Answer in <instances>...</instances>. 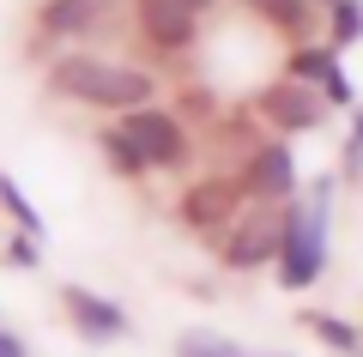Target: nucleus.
<instances>
[{
  "label": "nucleus",
  "mask_w": 363,
  "mask_h": 357,
  "mask_svg": "<svg viewBox=\"0 0 363 357\" xmlns=\"http://www.w3.org/2000/svg\"><path fill=\"white\" fill-rule=\"evenodd\" d=\"M327 212H333V176L315 182L303 206H285V248H279V285L309 291L327 267Z\"/></svg>",
  "instance_id": "1"
},
{
  "label": "nucleus",
  "mask_w": 363,
  "mask_h": 357,
  "mask_svg": "<svg viewBox=\"0 0 363 357\" xmlns=\"http://www.w3.org/2000/svg\"><path fill=\"white\" fill-rule=\"evenodd\" d=\"M55 91H67V97H85L97 103V109H152V73H140V67H109L97 61V55H61L55 61Z\"/></svg>",
  "instance_id": "2"
},
{
  "label": "nucleus",
  "mask_w": 363,
  "mask_h": 357,
  "mask_svg": "<svg viewBox=\"0 0 363 357\" xmlns=\"http://www.w3.org/2000/svg\"><path fill=\"white\" fill-rule=\"evenodd\" d=\"M285 206H291V200H285ZM285 206H255V212L236 218L230 236H224V267L248 273V267L279 260V248H285Z\"/></svg>",
  "instance_id": "3"
},
{
  "label": "nucleus",
  "mask_w": 363,
  "mask_h": 357,
  "mask_svg": "<svg viewBox=\"0 0 363 357\" xmlns=\"http://www.w3.org/2000/svg\"><path fill=\"white\" fill-rule=\"evenodd\" d=\"M242 200H248V182L242 176H206V182H188L182 194V224L188 230H230L242 218Z\"/></svg>",
  "instance_id": "4"
},
{
  "label": "nucleus",
  "mask_w": 363,
  "mask_h": 357,
  "mask_svg": "<svg viewBox=\"0 0 363 357\" xmlns=\"http://www.w3.org/2000/svg\"><path fill=\"white\" fill-rule=\"evenodd\" d=\"M121 133L133 140V152L145 158V170H182L188 164V128H182L176 115L164 109H133L121 121Z\"/></svg>",
  "instance_id": "5"
},
{
  "label": "nucleus",
  "mask_w": 363,
  "mask_h": 357,
  "mask_svg": "<svg viewBox=\"0 0 363 357\" xmlns=\"http://www.w3.org/2000/svg\"><path fill=\"white\" fill-rule=\"evenodd\" d=\"M321 115H327V97L303 79H279V85L260 91V121H272L279 133H309L321 128Z\"/></svg>",
  "instance_id": "6"
},
{
  "label": "nucleus",
  "mask_w": 363,
  "mask_h": 357,
  "mask_svg": "<svg viewBox=\"0 0 363 357\" xmlns=\"http://www.w3.org/2000/svg\"><path fill=\"white\" fill-rule=\"evenodd\" d=\"M242 182H248V200L285 206L291 194H297V158H291V145H285V140H267L260 152H248Z\"/></svg>",
  "instance_id": "7"
},
{
  "label": "nucleus",
  "mask_w": 363,
  "mask_h": 357,
  "mask_svg": "<svg viewBox=\"0 0 363 357\" xmlns=\"http://www.w3.org/2000/svg\"><path fill=\"white\" fill-rule=\"evenodd\" d=\"M291 79L315 85L327 103H339V109L351 103V79H345V67H339L333 43H309V49H297V55H291Z\"/></svg>",
  "instance_id": "8"
},
{
  "label": "nucleus",
  "mask_w": 363,
  "mask_h": 357,
  "mask_svg": "<svg viewBox=\"0 0 363 357\" xmlns=\"http://www.w3.org/2000/svg\"><path fill=\"white\" fill-rule=\"evenodd\" d=\"M140 25H145V37L157 43V49H188L194 43V31H200V13L194 6H182V0H140Z\"/></svg>",
  "instance_id": "9"
},
{
  "label": "nucleus",
  "mask_w": 363,
  "mask_h": 357,
  "mask_svg": "<svg viewBox=\"0 0 363 357\" xmlns=\"http://www.w3.org/2000/svg\"><path fill=\"white\" fill-rule=\"evenodd\" d=\"M67 315H73V327L85 333V339H121L128 333V315H121L116 303H104V297H91L85 285H67Z\"/></svg>",
  "instance_id": "10"
},
{
  "label": "nucleus",
  "mask_w": 363,
  "mask_h": 357,
  "mask_svg": "<svg viewBox=\"0 0 363 357\" xmlns=\"http://www.w3.org/2000/svg\"><path fill=\"white\" fill-rule=\"evenodd\" d=\"M97 25H109V0H49L43 6L49 37H91Z\"/></svg>",
  "instance_id": "11"
},
{
  "label": "nucleus",
  "mask_w": 363,
  "mask_h": 357,
  "mask_svg": "<svg viewBox=\"0 0 363 357\" xmlns=\"http://www.w3.org/2000/svg\"><path fill=\"white\" fill-rule=\"evenodd\" d=\"M303 327H309L321 345H333L339 357H357V351H363L357 327H351V321H339V315H327V309H309V315H303Z\"/></svg>",
  "instance_id": "12"
},
{
  "label": "nucleus",
  "mask_w": 363,
  "mask_h": 357,
  "mask_svg": "<svg viewBox=\"0 0 363 357\" xmlns=\"http://www.w3.org/2000/svg\"><path fill=\"white\" fill-rule=\"evenodd\" d=\"M327 13H333V49H351L363 43V0H327Z\"/></svg>",
  "instance_id": "13"
},
{
  "label": "nucleus",
  "mask_w": 363,
  "mask_h": 357,
  "mask_svg": "<svg viewBox=\"0 0 363 357\" xmlns=\"http://www.w3.org/2000/svg\"><path fill=\"white\" fill-rule=\"evenodd\" d=\"M176 357H248V351H242V345H230L224 333L194 327V333H182V339H176Z\"/></svg>",
  "instance_id": "14"
},
{
  "label": "nucleus",
  "mask_w": 363,
  "mask_h": 357,
  "mask_svg": "<svg viewBox=\"0 0 363 357\" xmlns=\"http://www.w3.org/2000/svg\"><path fill=\"white\" fill-rule=\"evenodd\" d=\"M0 206H6V212L18 218V230H25V236H43V218L30 212V200L13 188V176H0Z\"/></svg>",
  "instance_id": "15"
},
{
  "label": "nucleus",
  "mask_w": 363,
  "mask_h": 357,
  "mask_svg": "<svg viewBox=\"0 0 363 357\" xmlns=\"http://www.w3.org/2000/svg\"><path fill=\"white\" fill-rule=\"evenodd\" d=\"M104 152H109V164H121L128 176H140V170H145V158L133 152V140H128L121 128H109V133H104Z\"/></svg>",
  "instance_id": "16"
},
{
  "label": "nucleus",
  "mask_w": 363,
  "mask_h": 357,
  "mask_svg": "<svg viewBox=\"0 0 363 357\" xmlns=\"http://www.w3.org/2000/svg\"><path fill=\"white\" fill-rule=\"evenodd\" d=\"M0 357H25V345H18L13 333H0Z\"/></svg>",
  "instance_id": "17"
},
{
  "label": "nucleus",
  "mask_w": 363,
  "mask_h": 357,
  "mask_svg": "<svg viewBox=\"0 0 363 357\" xmlns=\"http://www.w3.org/2000/svg\"><path fill=\"white\" fill-rule=\"evenodd\" d=\"M182 6H194V13H206V6H212V0H182Z\"/></svg>",
  "instance_id": "18"
},
{
  "label": "nucleus",
  "mask_w": 363,
  "mask_h": 357,
  "mask_svg": "<svg viewBox=\"0 0 363 357\" xmlns=\"http://www.w3.org/2000/svg\"><path fill=\"white\" fill-rule=\"evenodd\" d=\"M351 140H357V145H363V109H357V133H351Z\"/></svg>",
  "instance_id": "19"
},
{
  "label": "nucleus",
  "mask_w": 363,
  "mask_h": 357,
  "mask_svg": "<svg viewBox=\"0 0 363 357\" xmlns=\"http://www.w3.org/2000/svg\"><path fill=\"white\" fill-rule=\"evenodd\" d=\"M248 6H267V0H248Z\"/></svg>",
  "instance_id": "20"
}]
</instances>
